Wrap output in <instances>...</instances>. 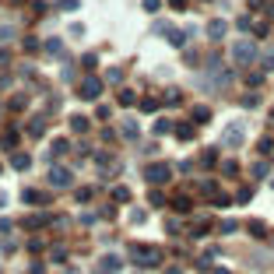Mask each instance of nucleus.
Here are the masks:
<instances>
[{
    "label": "nucleus",
    "mask_w": 274,
    "mask_h": 274,
    "mask_svg": "<svg viewBox=\"0 0 274 274\" xmlns=\"http://www.w3.org/2000/svg\"><path fill=\"white\" fill-rule=\"evenodd\" d=\"M21 201H25V204H46L50 197L39 193V190H21Z\"/></svg>",
    "instance_id": "obj_8"
},
{
    "label": "nucleus",
    "mask_w": 274,
    "mask_h": 274,
    "mask_svg": "<svg viewBox=\"0 0 274 274\" xmlns=\"http://www.w3.org/2000/svg\"><path fill=\"white\" fill-rule=\"evenodd\" d=\"M11 35H14V28H11V25L0 28V42H11Z\"/></svg>",
    "instance_id": "obj_18"
},
{
    "label": "nucleus",
    "mask_w": 274,
    "mask_h": 274,
    "mask_svg": "<svg viewBox=\"0 0 274 274\" xmlns=\"http://www.w3.org/2000/svg\"><path fill=\"white\" fill-rule=\"evenodd\" d=\"M260 64H264V70H274V46H271V50L260 56Z\"/></svg>",
    "instance_id": "obj_11"
},
{
    "label": "nucleus",
    "mask_w": 274,
    "mask_h": 274,
    "mask_svg": "<svg viewBox=\"0 0 274 274\" xmlns=\"http://www.w3.org/2000/svg\"><path fill=\"white\" fill-rule=\"evenodd\" d=\"M172 207H176V211H190V201H187V197H183V193H179V197H176V201H172Z\"/></svg>",
    "instance_id": "obj_15"
},
{
    "label": "nucleus",
    "mask_w": 274,
    "mask_h": 274,
    "mask_svg": "<svg viewBox=\"0 0 274 274\" xmlns=\"http://www.w3.org/2000/svg\"><path fill=\"white\" fill-rule=\"evenodd\" d=\"M246 228H250V232H253V236H257V239H260V236H264V225H260V222H250V225H246Z\"/></svg>",
    "instance_id": "obj_17"
},
{
    "label": "nucleus",
    "mask_w": 274,
    "mask_h": 274,
    "mask_svg": "<svg viewBox=\"0 0 274 274\" xmlns=\"http://www.w3.org/2000/svg\"><path fill=\"white\" fill-rule=\"evenodd\" d=\"M50 187H56V190L70 187V169H64V165H53V169H50Z\"/></svg>",
    "instance_id": "obj_4"
},
{
    "label": "nucleus",
    "mask_w": 274,
    "mask_h": 274,
    "mask_svg": "<svg viewBox=\"0 0 274 274\" xmlns=\"http://www.w3.org/2000/svg\"><path fill=\"white\" fill-rule=\"evenodd\" d=\"M222 172H225V176H236V172H239V165H236V162H225V165H222Z\"/></svg>",
    "instance_id": "obj_16"
},
{
    "label": "nucleus",
    "mask_w": 274,
    "mask_h": 274,
    "mask_svg": "<svg viewBox=\"0 0 274 274\" xmlns=\"http://www.w3.org/2000/svg\"><path fill=\"white\" fill-rule=\"evenodd\" d=\"M130 257H134L141 267H155V264H162V250H158V246H134Z\"/></svg>",
    "instance_id": "obj_1"
},
{
    "label": "nucleus",
    "mask_w": 274,
    "mask_h": 274,
    "mask_svg": "<svg viewBox=\"0 0 274 274\" xmlns=\"http://www.w3.org/2000/svg\"><path fill=\"white\" fill-rule=\"evenodd\" d=\"M232 56H236V64H239V67H246V64H253V60H257V46L242 39V42H236Z\"/></svg>",
    "instance_id": "obj_2"
},
{
    "label": "nucleus",
    "mask_w": 274,
    "mask_h": 274,
    "mask_svg": "<svg viewBox=\"0 0 274 274\" xmlns=\"http://www.w3.org/2000/svg\"><path fill=\"white\" fill-rule=\"evenodd\" d=\"M99 91H102V81L99 78H85L81 81V99H99Z\"/></svg>",
    "instance_id": "obj_7"
},
{
    "label": "nucleus",
    "mask_w": 274,
    "mask_h": 274,
    "mask_svg": "<svg viewBox=\"0 0 274 274\" xmlns=\"http://www.w3.org/2000/svg\"><path fill=\"white\" fill-rule=\"evenodd\" d=\"M123 137H127V141L137 137V123H134V120H123Z\"/></svg>",
    "instance_id": "obj_10"
},
{
    "label": "nucleus",
    "mask_w": 274,
    "mask_h": 274,
    "mask_svg": "<svg viewBox=\"0 0 274 274\" xmlns=\"http://www.w3.org/2000/svg\"><path fill=\"white\" fill-rule=\"evenodd\" d=\"M28 165H32L28 155H14V169H28Z\"/></svg>",
    "instance_id": "obj_13"
},
{
    "label": "nucleus",
    "mask_w": 274,
    "mask_h": 274,
    "mask_svg": "<svg viewBox=\"0 0 274 274\" xmlns=\"http://www.w3.org/2000/svg\"><path fill=\"white\" fill-rule=\"evenodd\" d=\"M67 151V141H53V151H50V158H56V155H64Z\"/></svg>",
    "instance_id": "obj_14"
},
{
    "label": "nucleus",
    "mask_w": 274,
    "mask_h": 274,
    "mask_svg": "<svg viewBox=\"0 0 274 274\" xmlns=\"http://www.w3.org/2000/svg\"><path fill=\"white\" fill-rule=\"evenodd\" d=\"M155 134H169V120H158V123H155Z\"/></svg>",
    "instance_id": "obj_19"
},
{
    "label": "nucleus",
    "mask_w": 274,
    "mask_h": 274,
    "mask_svg": "<svg viewBox=\"0 0 274 274\" xmlns=\"http://www.w3.org/2000/svg\"><path fill=\"white\" fill-rule=\"evenodd\" d=\"M113 197H116V201H127L130 193H127V187H116V190H113Z\"/></svg>",
    "instance_id": "obj_20"
},
{
    "label": "nucleus",
    "mask_w": 274,
    "mask_h": 274,
    "mask_svg": "<svg viewBox=\"0 0 274 274\" xmlns=\"http://www.w3.org/2000/svg\"><path fill=\"white\" fill-rule=\"evenodd\" d=\"M144 176H148L151 183H165V179H169V165L155 162V165H148V169H144Z\"/></svg>",
    "instance_id": "obj_6"
},
{
    "label": "nucleus",
    "mask_w": 274,
    "mask_h": 274,
    "mask_svg": "<svg viewBox=\"0 0 274 274\" xmlns=\"http://www.w3.org/2000/svg\"><path fill=\"white\" fill-rule=\"evenodd\" d=\"M207 32H211V39H222V35H225V21H211Z\"/></svg>",
    "instance_id": "obj_9"
},
{
    "label": "nucleus",
    "mask_w": 274,
    "mask_h": 274,
    "mask_svg": "<svg viewBox=\"0 0 274 274\" xmlns=\"http://www.w3.org/2000/svg\"><path fill=\"white\" fill-rule=\"evenodd\" d=\"M120 267H123V260H120V257H113V253H105L102 260H99V267H95V271H99V274H116Z\"/></svg>",
    "instance_id": "obj_5"
},
{
    "label": "nucleus",
    "mask_w": 274,
    "mask_h": 274,
    "mask_svg": "<svg viewBox=\"0 0 274 274\" xmlns=\"http://www.w3.org/2000/svg\"><path fill=\"white\" fill-rule=\"evenodd\" d=\"M70 127L85 134V130H88V120H85V116H70Z\"/></svg>",
    "instance_id": "obj_12"
},
{
    "label": "nucleus",
    "mask_w": 274,
    "mask_h": 274,
    "mask_svg": "<svg viewBox=\"0 0 274 274\" xmlns=\"http://www.w3.org/2000/svg\"><path fill=\"white\" fill-rule=\"evenodd\" d=\"M222 144L225 148H239L242 144V123H228L225 134H222Z\"/></svg>",
    "instance_id": "obj_3"
},
{
    "label": "nucleus",
    "mask_w": 274,
    "mask_h": 274,
    "mask_svg": "<svg viewBox=\"0 0 274 274\" xmlns=\"http://www.w3.org/2000/svg\"><path fill=\"white\" fill-rule=\"evenodd\" d=\"M0 207H4V197H0Z\"/></svg>",
    "instance_id": "obj_21"
}]
</instances>
